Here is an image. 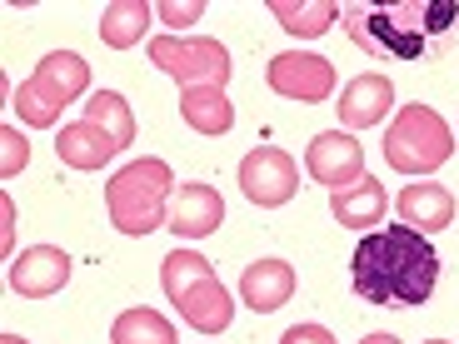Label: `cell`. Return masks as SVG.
<instances>
[{"instance_id":"6da1fadb","label":"cell","mask_w":459,"mask_h":344,"mask_svg":"<svg viewBox=\"0 0 459 344\" xmlns=\"http://www.w3.org/2000/svg\"><path fill=\"white\" fill-rule=\"evenodd\" d=\"M350 280H355V295L365 305L414 310V305H429V295L439 285V254L429 245V235H420V229L379 225L355 245Z\"/></svg>"},{"instance_id":"7a4b0ae2","label":"cell","mask_w":459,"mask_h":344,"mask_svg":"<svg viewBox=\"0 0 459 344\" xmlns=\"http://www.w3.org/2000/svg\"><path fill=\"white\" fill-rule=\"evenodd\" d=\"M459 25L455 0H394V5H344V30L369 60H420L445 46Z\"/></svg>"},{"instance_id":"3957f363","label":"cell","mask_w":459,"mask_h":344,"mask_svg":"<svg viewBox=\"0 0 459 344\" xmlns=\"http://www.w3.org/2000/svg\"><path fill=\"white\" fill-rule=\"evenodd\" d=\"M170 195H175L170 165L130 160L126 170H115L110 185H105V210H110V225L120 235H150V229H165Z\"/></svg>"},{"instance_id":"277c9868","label":"cell","mask_w":459,"mask_h":344,"mask_svg":"<svg viewBox=\"0 0 459 344\" xmlns=\"http://www.w3.org/2000/svg\"><path fill=\"white\" fill-rule=\"evenodd\" d=\"M455 155V130L435 105H400V115L385 130V160L400 175H435Z\"/></svg>"},{"instance_id":"5b68a950","label":"cell","mask_w":459,"mask_h":344,"mask_svg":"<svg viewBox=\"0 0 459 344\" xmlns=\"http://www.w3.org/2000/svg\"><path fill=\"white\" fill-rule=\"evenodd\" d=\"M150 65H160L170 81L185 85H225L230 81V50L205 35H155L150 40Z\"/></svg>"},{"instance_id":"8992f818","label":"cell","mask_w":459,"mask_h":344,"mask_svg":"<svg viewBox=\"0 0 459 344\" xmlns=\"http://www.w3.org/2000/svg\"><path fill=\"white\" fill-rule=\"evenodd\" d=\"M264 81H270L275 95H285V100L325 105L334 95V65L325 56H310V50H280L264 65Z\"/></svg>"},{"instance_id":"52a82bcc","label":"cell","mask_w":459,"mask_h":344,"mask_svg":"<svg viewBox=\"0 0 459 344\" xmlns=\"http://www.w3.org/2000/svg\"><path fill=\"white\" fill-rule=\"evenodd\" d=\"M305 170H310L315 185L340 195V190L365 180V145L350 130H320L310 140V150H305Z\"/></svg>"},{"instance_id":"ba28073f","label":"cell","mask_w":459,"mask_h":344,"mask_svg":"<svg viewBox=\"0 0 459 344\" xmlns=\"http://www.w3.org/2000/svg\"><path fill=\"white\" fill-rule=\"evenodd\" d=\"M240 190H245V200L260 205V210L290 205L295 190H299V170H295V160H290L285 150L260 145V150H250V155L240 160Z\"/></svg>"},{"instance_id":"9c48e42d","label":"cell","mask_w":459,"mask_h":344,"mask_svg":"<svg viewBox=\"0 0 459 344\" xmlns=\"http://www.w3.org/2000/svg\"><path fill=\"white\" fill-rule=\"evenodd\" d=\"M220 219H225V200L210 185H200V180L175 185L170 215H165V229H170L175 240H205V235L220 229Z\"/></svg>"},{"instance_id":"30bf717a","label":"cell","mask_w":459,"mask_h":344,"mask_svg":"<svg viewBox=\"0 0 459 344\" xmlns=\"http://www.w3.org/2000/svg\"><path fill=\"white\" fill-rule=\"evenodd\" d=\"M70 280V254L56 245H30L11 260V289L21 299H50Z\"/></svg>"},{"instance_id":"8fae6325","label":"cell","mask_w":459,"mask_h":344,"mask_svg":"<svg viewBox=\"0 0 459 344\" xmlns=\"http://www.w3.org/2000/svg\"><path fill=\"white\" fill-rule=\"evenodd\" d=\"M340 120H344V130H369V125H379L385 115L394 110V85H390V75H379V70H365V75H355V81L340 90Z\"/></svg>"},{"instance_id":"7c38bea8","label":"cell","mask_w":459,"mask_h":344,"mask_svg":"<svg viewBox=\"0 0 459 344\" xmlns=\"http://www.w3.org/2000/svg\"><path fill=\"white\" fill-rule=\"evenodd\" d=\"M400 225L420 229V235H439V229L455 225V195L435 180H420V185H404L400 190Z\"/></svg>"},{"instance_id":"4fadbf2b","label":"cell","mask_w":459,"mask_h":344,"mask_svg":"<svg viewBox=\"0 0 459 344\" xmlns=\"http://www.w3.org/2000/svg\"><path fill=\"white\" fill-rule=\"evenodd\" d=\"M290 295H295V270H290L285 260H255V264H245V275H240L245 310L275 314L280 305H290Z\"/></svg>"},{"instance_id":"5bb4252c","label":"cell","mask_w":459,"mask_h":344,"mask_svg":"<svg viewBox=\"0 0 459 344\" xmlns=\"http://www.w3.org/2000/svg\"><path fill=\"white\" fill-rule=\"evenodd\" d=\"M56 155H60V165H70V170H100V165H110L115 155H120V145H115L100 125L75 120V125H60Z\"/></svg>"},{"instance_id":"9a60e30c","label":"cell","mask_w":459,"mask_h":344,"mask_svg":"<svg viewBox=\"0 0 459 344\" xmlns=\"http://www.w3.org/2000/svg\"><path fill=\"white\" fill-rule=\"evenodd\" d=\"M180 120L195 130V135H230L235 105H230L225 85H185L180 90Z\"/></svg>"},{"instance_id":"2e32d148","label":"cell","mask_w":459,"mask_h":344,"mask_svg":"<svg viewBox=\"0 0 459 344\" xmlns=\"http://www.w3.org/2000/svg\"><path fill=\"white\" fill-rule=\"evenodd\" d=\"M385 210H390V195H385V185H379L375 175H365L359 185H350V190L330 195V215L340 219L344 229H375V225H385Z\"/></svg>"},{"instance_id":"e0dca14e","label":"cell","mask_w":459,"mask_h":344,"mask_svg":"<svg viewBox=\"0 0 459 344\" xmlns=\"http://www.w3.org/2000/svg\"><path fill=\"white\" fill-rule=\"evenodd\" d=\"M175 310H180V320L190 324V330L225 334L230 320H235V299H230V289L220 285V280H205V285H195L180 305H175Z\"/></svg>"},{"instance_id":"ac0fdd59","label":"cell","mask_w":459,"mask_h":344,"mask_svg":"<svg viewBox=\"0 0 459 344\" xmlns=\"http://www.w3.org/2000/svg\"><path fill=\"white\" fill-rule=\"evenodd\" d=\"M35 81L46 85L60 105H75L85 90H91V65H85L75 50H50V56L35 65Z\"/></svg>"},{"instance_id":"d6986e66","label":"cell","mask_w":459,"mask_h":344,"mask_svg":"<svg viewBox=\"0 0 459 344\" xmlns=\"http://www.w3.org/2000/svg\"><path fill=\"white\" fill-rule=\"evenodd\" d=\"M270 15L280 21V30H290L295 40H315L340 21V5L334 0H270Z\"/></svg>"},{"instance_id":"ffe728a7","label":"cell","mask_w":459,"mask_h":344,"mask_svg":"<svg viewBox=\"0 0 459 344\" xmlns=\"http://www.w3.org/2000/svg\"><path fill=\"white\" fill-rule=\"evenodd\" d=\"M150 5L145 0H110L100 11V40L110 50H130V46H140L145 40V30H150Z\"/></svg>"},{"instance_id":"44dd1931","label":"cell","mask_w":459,"mask_h":344,"mask_svg":"<svg viewBox=\"0 0 459 344\" xmlns=\"http://www.w3.org/2000/svg\"><path fill=\"white\" fill-rule=\"evenodd\" d=\"M205 280H215V264L195 250H170L160 260V285H165V295H170V305H180V299L195 285H205Z\"/></svg>"},{"instance_id":"7402d4cb","label":"cell","mask_w":459,"mask_h":344,"mask_svg":"<svg viewBox=\"0 0 459 344\" xmlns=\"http://www.w3.org/2000/svg\"><path fill=\"white\" fill-rule=\"evenodd\" d=\"M85 120H91V125H100V130H105V135H110L120 150L135 145V115H130L126 95H115V90H95L91 100H85Z\"/></svg>"},{"instance_id":"603a6c76","label":"cell","mask_w":459,"mask_h":344,"mask_svg":"<svg viewBox=\"0 0 459 344\" xmlns=\"http://www.w3.org/2000/svg\"><path fill=\"white\" fill-rule=\"evenodd\" d=\"M110 344H175V324L155 310H126L110 324Z\"/></svg>"},{"instance_id":"cb8c5ba5","label":"cell","mask_w":459,"mask_h":344,"mask_svg":"<svg viewBox=\"0 0 459 344\" xmlns=\"http://www.w3.org/2000/svg\"><path fill=\"white\" fill-rule=\"evenodd\" d=\"M15 110H21V120L25 125H35V130H50V125H60V110L65 105L56 100V95L46 90V85L35 81H21V90H15Z\"/></svg>"},{"instance_id":"d4e9b609","label":"cell","mask_w":459,"mask_h":344,"mask_svg":"<svg viewBox=\"0 0 459 344\" xmlns=\"http://www.w3.org/2000/svg\"><path fill=\"white\" fill-rule=\"evenodd\" d=\"M30 160V140L21 135L15 125H0V180H15Z\"/></svg>"},{"instance_id":"484cf974","label":"cell","mask_w":459,"mask_h":344,"mask_svg":"<svg viewBox=\"0 0 459 344\" xmlns=\"http://www.w3.org/2000/svg\"><path fill=\"white\" fill-rule=\"evenodd\" d=\"M155 15H160V25H175V30H180V25H195L200 15H205V5H200V0H160Z\"/></svg>"},{"instance_id":"4316f807","label":"cell","mask_w":459,"mask_h":344,"mask_svg":"<svg viewBox=\"0 0 459 344\" xmlns=\"http://www.w3.org/2000/svg\"><path fill=\"white\" fill-rule=\"evenodd\" d=\"M280 344H334V334L325 330V324H290V330L280 334Z\"/></svg>"},{"instance_id":"83f0119b","label":"cell","mask_w":459,"mask_h":344,"mask_svg":"<svg viewBox=\"0 0 459 344\" xmlns=\"http://www.w3.org/2000/svg\"><path fill=\"white\" fill-rule=\"evenodd\" d=\"M0 250L15 260V205H11V195H0Z\"/></svg>"},{"instance_id":"f1b7e54d","label":"cell","mask_w":459,"mask_h":344,"mask_svg":"<svg viewBox=\"0 0 459 344\" xmlns=\"http://www.w3.org/2000/svg\"><path fill=\"white\" fill-rule=\"evenodd\" d=\"M359 344H400V340H394V334H365Z\"/></svg>"},{"instance_id":"f546056e","label":"cell","mask_w":459,"mask_h":344,"mask_svg":"<svg viewBox=\"0 0 459 344\" xmlns=\"http://www.w3.org/2000/svg\"><path fill=\"white\" fill-rule=\"evenodd\" d=\"M0 344H30V340H21V334H0Z\"/></svg>"},{"instance_id":"4dcf8cb0","label":"cell","mask_w":459,"mask_h":344,"mask_svg":"<svg viewBox=\"0 0 459 344\" xmlns=\"http://www.w3.org/2000/svg\"><path fill=\"white\" fill-rule=\"evenodd\" d=\"M425 344H449V340H425Z\"/></svg>"}]
</instances>
